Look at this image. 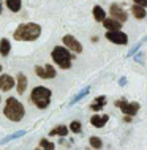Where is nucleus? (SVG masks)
<instances>
[{
	"mask_svg": "<svg viewBox=\"0 0 147 150\" xmlns=\"http://www.w3.org/2000/svg\"><path fill=\"white\" fill-rule=\"evenodd\" d=\"M70 131H73V133H81V129H82V125H81V122H77V120H75V122H71L70 123Z\"/></svg>",
	"mask_w": 147,
	"mask_h": 150,
	"instance_id": "nucleus-22",
	"label": "nucleus"
},
{
	"mask_svg": "<svg viewBox=\"0 0 147 150\" xmlns=\"http://www.w3.org/2000/svg\"><path fill=\"white\" fill-rule=\"evenodd\" d=\"M106 40L108 41H111L114 44H128V35L124 33L122 30H108L106 32Z\"/></svg>",
	"mask_w": 147,
	"mask_h": 150,
	"instance_id": "nucleus-6",
	"label": "nucleus"
},
{
	"mask_svg": "<svg viewBox=\"0 0 147 150\" xmlns=\"http://www.w3.org/2000/svg\"><path fill=\"white\" fill-rule=\"evenodd\" d=\"M136 5H141V6H144V8H147V0H133Z\"/></svg>",
	"mask_w": 147,
	"mask_h": 150,
	"instance_id": "nucleus-23",
	"label": "nucleus"
},
{
	"mask_svg": "<svg viewBox=\"0 0 147 150\" xmlns=\"http://www.w3.org/2000/svg\"><path fill=\"white\" fill-rule=\"evenodd\" d=\"M40 147H41L43 150H54V149H55V145L52 144V142H49L46 137H43V139L40 141Z\"/></svg>",
	"mask_w": 147,
	"mask_h": 150,
	"instance_id": "nucleus-21",
	"label": "nucleus"
},
{
	"mask_svg": "<svg viewBox=\"0 0 147 150\" xmlns=\"http://www.w3.org/2000/svg\"><path fill=\"white\" fill-rule=\"evenodd\" d=\"M89 142H90V147L95 149V150H100L101 147H103V142H101V139H100V137H97V136H92L90 139H89Z\"/></svg>",
	"mask_w": 147,
	"mask_h": 150,
	"instance_id": "nucleus-20",
	"label": "nucleus"
},
{
	"mask_svg": "<svg viewBox=\"0 0 147 150\" xmlns=\"http://www.w3.org/2000/svg\"><path fill=\"white\" fill-rule=\"evenodd\" d=\"M3 114L10 122H21L22 117L26 115V108L21 101H18L13 96H10L5 101V108H3Z\"/></svg>",
	"mask_w": 147,
	"mask_h": 150,
	"instance_id": "nucleus-2",
	"label": "nucleus"
},
{
	"mask_svg": "<svg viewBox=\"0 0 147 150\" xmlns=\"http://www.w3.org/2000/svg\"><path fill=\"white\" fill-rule=\"evenodd\" d=\"M35 73L41 79H54L55 78V68L52 65H44V67H35Z\"/></svg>",
	"mask_w": 147,
	"mask_h": 150,
	"instance_id": "nucleus-9",
	"label": "nucleus"
},
{
	"mask_svg": "<svg viewBox=\"0 0 147 150\" xmlns=\"http://www.w3.org/2000/svg\"><path fill=\"white\" fill-rule=\"evenodd\" d=\"M68 133H70V128H67L65 125H59V127L52 128L51 131H49V134L51 136H67Z\"/></svg>",
	"mask_w": 147,
	"mask_h": 150,
	"instance_id": "nucleus-18",
	"label": "nucleus"
},
{
	"mask_svg": "<svg viewBox=\"0 0 147 150\" xmlns=\"http://www.w3.org/2000/svg\"><path fill=\"white\" fill-rule=\"evenodd\" d=\"M125 122H128V123H130V122H131V115H126L125 117Z\"/></svg>",
	"mask_w": 147,
	"mask_h": 150,
	"instance_id": "nucleus-24",
	"label": "nucleus"
},
{
	"mask_svg": "<svg viewBox=\"0 0 147 150\" xmlns=\"http://www.w3.org/2000/svg\"><path fill=\"white\" fill-rule=\"evenodd\" d=\"M116 106L120 109L122 112H124L125 115H136V112L139 111V103H136V101H133V103H128L126 100H119L116 101Z\"/></svg>",
	"mask_w": 147,
	"mask_h": 150,
	"instance_id": "nucleus-5",
	"label": "nucleus"
},
{
	"mask_svg": "<svg viewBox=\"0 0 147 150\" xmlns=\"http://www.w3.org/2000/svg\"><path fill=\"white\" fill-rule=\"evenodd\" d=\"M108 120H109V115H106V114H95L90 117V123L95 128H103L108 123Z\"/></svg>",
	"mask_w": 147,
	"mask_h": 150,
	"instance_id": "nucleus-11",
	"label": "nucleus"
},
{
	"mask_svg": "<svg viewBox=\"0 0 147 150\" xmlns=\"http://www.w3.org/2000/svg\"><path fill=\"white\" fill-rule=\"evenodd\" d=\"M0 14H2V0H0Z\"/></svg>",
	"mask_w": 147,
	"mask_h": 150,
	"instance_id": "nucleus-25",
	"label": "nucleus"
},
{
	"mask_svg": "<svg viewBox=\"0 0 147 150\" xmlns=\"http://www.w3.org/2000/svg\"><path fill=\"white\" fill-rule=\"evenodd\" d=\"M41 35V25L35 22L19 24L18 29L13 32V38L16 41H35Z\"/></svg>",
	"mask_w": 147,
	"mask_h": 150,
	"instance_id": "nucleus-1",
	"label": "nucleus"
},
{
	"mask_svg": "<svg viewBox=\"0 0 147 150\" xmlns=\"http://www.w3.org/2000/svg\"><path fill=\"white\" fill-rule=\"evenodd\" d=\"M36 150H43V149H41V147H40V149H36Z\"/></svg>",
	"mask_w": 147,
	"mask_h": 150,
	"instance_id": "nucleus-27",
	"label": "nucleus"
},
{
	"mask_svg": "<svg viewBox=\"0 0 147 150\" xmlns=\"http://www.w3.org/2000/svg\"><path fill=\"white\" fill-rule=\"evenodd\" d=\"M104 104H106V96H97L95 100L92 101V104H90V109L92 111H95V112H98V111H101V109L104 108Z\"/></svg>",
	"mask_w": 147,
	"mask_h": 150,
	"instance_id": "nucleus-15",
	"label": "nucleus"
},
{
	"mask_svg": "<svg viewBox=\"0 0 147 150\" xmlns=\"http://www.w3.org/2000/svg\"><path fill=\"white\" fill-rule=\"evenodd\" d=\"M6 3V8L13 13H19L22 8V0H5Z\"/></svg>",
	"mask_w": 147,
	"mask_h": 150,
	"instance_id": "nucleus-17",
	"label": "nucleus"
},
{
	"mask_svg": "<svg viewBox=\"0 0 147 150\" xmlns=\"http://www.w3.org/2000/svg\"><path fill=\"white\" fill-rule=\"evenodd\" d=\"M51 57L54 60V63L57 67H60L62 70H68L71 68V62L75 55L71 54V51L65 46H55L51 52Z\"/></svg>",
	"mask_w": 147,
	"mask_h": 150,
	"instance_id": "nucleus-3",
	"label": "nucleus"
},
{
	"mask_svg": "<svg viewBox=\"0 0 147 150\" xmlns=\"http://www.w3.org/2000/svg\"><path fill=\"white\" fill-rule=\"evenodd\" d=\"M109 16H111L112 19H116V21L122 22V24L128 21V14H126V11L119 5V3H111V6H109Z\"/></svg>",
	"mask_w": 147,
	"mask_h": 150,
	"instance_id": "nucleus-7",
	"label": "nucleus"
},
{
	"mask_svg": "<svg viewBox=\"0 0 147 150\" xmlns=\"http://www.w3.org/2000/svg\"><path fill=\"white\" fill-rule=\"evenodd\" d=\"M62 41H63V46L68 47V49L71 52H75V54H81V52H82V44L77 41L73 35H65L62 38Z\"/></svg>",
	"mask_w": 147,
	"mask_h": 150,
	"instance_id": "nucleus-8",
	"label": "nucleus"
},
{
	"mask_svg": "<svg viewBox=\"0 0 147 150\" xmlns=\"http://www.w3.org/2000/svg\"><path fill=\"white\" fill-rule=\"evenodd\" d=\"M92 14H93V19H95L97 22H103L104 19H106V11H104L100 5H95V6H93Z\"/></svg>",
	"mask_w": 147,
	"mask_h": 150,
	"instance_id": "nucleus-14",
	"label": "nucleus"
},
{
	"mask_svg": "<svg viewBox=\"0 0 147 150\" xmlns=\"http://www.w3.org/2000/svg\"><path fill=\"white\" fill-rule=\"evenodd\" d=\"M103 25H104V29H108V30H120L122 29V22L112 19L111 16H109V18H106L104 21H103Z\"/></svg>",
	"mask_w": 147,
	"mask_h": 150,
	"instance_id": "nucleus-13",
	"label": "nucleus"
},
{
	"mask_svg": "<svg viewBox=\"0 0 147 150\" xmlns=\"http://www.w3.org/2000/svg\"><path fill=\"white\" fill-rule=\"evenodd\" d=\"M26 88H27V78L22 73H19L18 79H16V90H18L19 95H22V93L26 92Z\"/></svg>",
	"mask_w": 147,
	"mask_h": 150,
	"instance_id": "nucleus-12",
	"label": "nucleus"
},
{
	"mask_svg": "<svg viewBox=\"0 0 147 150\" xmlns=\"http://www.w3.org/2000/svg\"><path fill=\"white\" fill-rule=\"evenodd\" d=\"M10 51H11V43H10V40H8V38L0 40V54H2L3 57H6V55L10 54Z\"/></svg>",
	"mask_w": 147,
	"mask_h": 150,
	"instance_id": "nucleus-19",
	"label": "nucleus"
},
{
	"mask_svg": "<svg viewBox=\"0 0 147 150\" xmlns=\"http://www.w3.org/2000/svg\"><path fill=\"white\" fill-rule=\"evenodd\" d=\"M131 14H133L136 19H144L146 16H147L146 8L141 6V5H136V3H133V5H131Z\"/></svg>",
	"mask_w": 147,
	"mask_h": 150,
	"instance_id": "nucleus-16",
	"label": "nucleus"
},
{
	"mask_svg": "<svg viewBox=\"0 0 147 150\" xmlns=\"http://www.w3.org/2000/svg\"><path fill=\"white\" fill-rule=\"evenodd\" d=\"M0 73H2V65H0Z\"/></svg>",
	"mask_w": 147,
	"mask_h": 150,
	"instance_id": "nucleus-26",
	"label": "nucleus"
},
{
	"mask_svg": "<svg viewBox=\"0 0 147 150\" xmlns=\"http://www.w3.org/2000/svg\"><path fill=\"white\" fill-rule=\"evenodd\" d=\"M51 96H52V92L48 87H41V86L35 87L30 93L32 103L38 109H46L49 106V103H51Z\"/></svg>",
	"mask_w": 147,
	"mask_h": 150,
	"instance_id": "nucleus-4",
	"label": "nucleus"
},
{
	"mask_svg": "<svg viewBox=\"0 0 147 150\" xmlns=\"http://www.w3.org/2000/svg\"><path fill=\"white\" fill-rule=\"evenodd\" d=\"M16 86V81L10 74H2L0 76V90L2 92H10Z\"/></svg>",
	"mask_w": 147,
	"mask_h": 150,
	"instance_id": "nucleus-10",
	"label": "nucleus"
}]
</instances>
